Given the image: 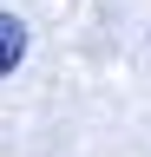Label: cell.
Instances as JSON below:
<instances>
[{
  "mask_svg": "<svg viewBox=\"0 0 151 157\" xmlns=\"http://www.w3.org/2000/svg\"><path fill=\"white\" fill-rule=\"evenodd\" d=\"M20 59H26V26H20L13 13H0V78L20 66Z\"/></svg>",
  "mask_w": 151,
  "mask_h": 157,
  "instance_id": "6da1fadb",
  "label": "cell"
}]
</instances>
